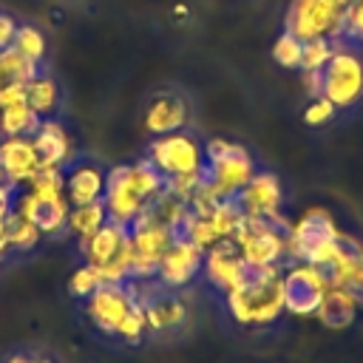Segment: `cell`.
I'll return each instance as SVG.
<instances>
[{
  "instance_id": "obj_10",
  "label": "cell",
  "mask_w": 363,
  "mask_h": 363,
  "mask_svg": "<svg viewBox=\"0 0 363 363\" xmlns=\"http://www.w3.org/2000/svg\"><path fill=\"white\" fill-rule=\"evenodd\" d=\"M329 278L320 267L315 264H301L289 261L281 269V298H284V312L292 318H315L326 289Z\"/></svg>"
},
{
  "instance_id": "obj_18",
  "label": "cell",
  "mask_w": 363,
  "mask_h": 363,
  "mask_svg": "<svg viewBox=\"0 0 363 363\" xmlns=\"http://www.w3.org/2000/svg\"><path fill=\"white\" fill-rule=\"evenodd\" d=\"M105 176H108V167H102L96 159H91V156H74L62 167V182H65V199H68V204L74 207V204L102 201Z\"/></svg>"
},
{
  "instance_id": "obj_3",
  "label": "cell",
  "mask_w": 363,
  "mask_h": 363,
  "mask_svg": "<svg viewBox=\"0 0 363 363\" xmlns=\"http://www.w3.org/2000/svg\"><path fill=\"white\" fill-rule=\"evenodd\" d=\"M281 269L284 267H250L244 278L224 295V306L235 323L269 326L284 315Z\"/></svg>"
},
{
  "instance_id": "obj_23",
  "label": "cell",
  "mask_w": 363,
  "mask_h": 363,
  "mask_svg": "<svg viewBox=\"0 0 363 363\" xmlns=\"http://www.w3.org/2000/svg\"><path fill=\"white\" fill-rule=\"evenodd\" d=\"M357 309H360V301H357L349 289H343V286H329L326 295H323V301H320V306H318V312H315V318H318L326 329L340 332V329H349V326L354 323Z\"/></svg>"
},
{
  "instance_id": "obj_20",
  "label": "cell",
  "mask_w": 363,
  "mask_h": 363,
  "mask_svg": "<svg viewBox=\"0 0 363 363\" xmlns=\"http://www.w3.org/2000/svg\"><path fill=\"white\" fill-rule=\"evenodd\" d=\"M244 216H278L284 204V184L272 170H255L252 179L233 199Z\"/></svg>"
},
{
  "instance_id": "obj_38",
  "label": "cell",
  "mask_w": 363,
  "mask_h": 363,
  "mask_svg": "<svg viewBox=\"0 0 363 363\" xmlns=\"http://www.w3.org/2000/svg\"><path fill=\"white\" fill-rule=\"evenodd\" d=\"M11 244H9V218H0V261L9 258Z\"/></svg>"
},
{
  "instance_id": "obj_14",
  "label": "cell",
  "mask_w": 363,
  "mask_h": 363,
  "mask_svg": "<svg viewBox=\"0 0 363 363\" xmlns=\"http://www.w3.org/2000/svg\"><path fill=\"white\" fill-rule=\"evenodd\" d=\"M320 96L335 108H352L363 96V60L349 48H335L320 71Z\"/></svg>"
},
{
  "instance_id": "obj_8",
  "label": "cell",
  "mask_w": 363,
  "mask_h": 363,
  "mask_svg": "<svg viewBox=\"0 0 363 363\" xmlns=\"http://www.w3.org/2000/svg\"><path fill=\"white\" fill-rule=\"evenodd\" d=\"M340 227L323 207H309L298 221L289 224V261L326 267L340 238Z\"/></svg>"
},
{
  "instance_id": "obj_15",
  "label": "cell",
  "mask_w": 363,
  "mask_h": 363,
  "mask_svg": "<svg viewBox=\"0 0 363 363\" xmlns=\"http://www.w3.org/2000/svg\"><path fill=\"white\" fill-rule=\"evenodd\" d=\"M201 264H204V250L196 247L190 238L176 235V241L170 244V250L159 264L156 281L170 289H187L201 278Z\"/></svg>"
},
{
  "instance_id": "obj_1",
  "label": "cell",
  "mask_w": 363,
  "mask_h": 363,
  "mask_svg": "<svg viewBox=\"0 0 363 363\" xmlns=\"http://www.w3.org/2000/svg\"><path fill=\"white\" fill-rule=\"evenodd\" d=\"M164 187H167L164 176L147 159L108 167L105 193H102L108 218L125 227H133V221L164 193Z\"/></svg>"
},
{
  "instance_id": "obj_12",
  "label": "cell",
  "mask_w": 363,
  "mask_h": 363,
  "mask_svg": "<svg viewBox=\"0 0 363 363\" xmlns=\"http://www.w3.org/2000/svg\"><path fill=\"white\" fill-rule=\"evenodd\" d=\"M176 230L164 227L159 221L150 218H136L130 227V250H133V264H130V281L136 284H147L156 281L159 264L164 258V252L170 250V244L176 241Z\"/></svg>"
},
{
  "instance_id": "obj_29",
  "label": "cell",
  "mask_w": 363,
  "mask_h": 363,
  "mask_svg": "<svg viewBox=\"0 0 363 363\" xmlns=\"http://www.w3.org/2000/svg\"><path fill=\"white\" fill-rule=\"evenodd\" d=\"M23 57H28L31 62L43 65L45 60V37L37 26H17V34H14V43H11Z\"/></svg>"
},
{
  "instance_id": "obj_19",
  "label": "cell",
  "mask_w": 363,
  "mask_h": 363,
  "mask_svg": "<svg viewBox=\"0 0 363 363\" xmlns=\"http://www.w3.org/2000/svg\"><path fill=\"white\" fill-rule=\"evenodd\" d=\"M193 119L190 102L184 94L179 91H159L150 96L147 108H145V130L147 136H164V133H176L184 130Z\"/></svg>"
},
{
  "instance_id": "obj_32",
  "label": "cell",
  "mask_w": 363,
  "mask_h": 363,
  "mask_svg": "<svg viewBox=\"0 0 363 363\" xmlns=\"http://www.w3.org/2000/svg\"><path fill=\"white\" fill-rule=\"evenodd\" d=\"M301 57H303V40H298L295 34L284 31L272 43V60L281 68H301Z\"/></svg>"
},
{
  "instance_id": "obj_34",
  "label": "cell",
  "mask_w": 363,
  "mask_h": 363,
  "mask_svg": "<svg viewBox=\"0 0 363 363\" xmlns=\"http://www.w3.org/2000/svg\"><path fill=\"white\" fill-rule=\"evenodd\" d=\"M340 40H354V43H363V0H354L349 14H346V23H343V34Z\"/></svg>"
},
{
  "instance_id": "obj_16",
  "label": "cell",
  "mask_w": 363,
  "mask_h": 363,
  "mask_svg": "<svg viewBox=\"0 0 363 363\" xmlns=\"http://www.w3.org/2000/svg\"><path fill=\"white\" fill-rule=\"evenodd\" d=\"M14 213L26 216L28 221H34L43 233V238H60L65 233V221H68V199L60 196V199H45V196H37L31 193L28 187H17L14 190Z\"/></svg>"
},
{
  "instance_id": "obj_2",
  "label": "cell",
  "mask_w": 363,
  "mask_h": 363,
  "mask_svg": "<svg viewBox=\"0 0 363 363\" xmlns=\"http://www.w3.org/2000/svg\"><path fill=\"white\" fill-rule=\"evenodd\" d=\"M85 315L102 335L122 340L128 346H139L147 335V320L136 281L102 284L96 292L85 298Z\"/></svg>"
},
{
  "instance_id": "obj_6",
  "label": "cell",
  "mask_w": 363,
  "mask_h": 363,
  "mask_svg": "<svg viewBox=\"0 0 363 363\" xmlns=\"http://www.w3.org/2000/svg\"><path fill=\"white\" fill-rule=\"evenodd\" d=\"M77 247L82 261L102 272L105 284L130 281V264H133L130 227L108 218L94 235H88L85 241H77Z\"/></svg>"
},
{
  "instance_id": "obj_9",
  "label": "cell",
  "mask_w": 363,
  "mask_h": 363,
  "mask_svg": "<svg viewBox=\"0 0 363 363\" xmlns=\"http://www.w3.org/2000/svg\"><path fill=\"white\" fill-rule=\"evenodd\" d=\"M352 3L354 0H292L284 31L295 34L298 40H340Z\"/></svg>"
},
{
  "instance_id": "obj_31",
  "label": "cell",
  "mask_w": 363,
  "mask_h": 363,
  "mask_svg": "<svg viewBox=\"0 0 363 363\" xmlns=\"http://www.w3.org/2000/svg\"><path fill=\"white\" fill-rule=\"evenodd\" d=\"M105 284V278H102V272L96 269V267H91V264H79L74 272H71V278H68V292L74 295V298H88L91 292H96L99 286Z\"/></svg>"
},
{
  "instance_id": "obj_22",
  "label": "cell",
  "mask_w": 363,
  "mask_h": 363,
  "mask_svg": "<svg viewBox=\"0 0 363 363\" xmlns=\"http://www.w3.org/2000/svg\"><path fill=\"white\" fill-rule=\"evenodd\" d=\"M31 139L37 145V153L43 159V167H65L74 159L71 136H68V130L62 128V122L57 116L40 119V125H37V130H34Z\"/></svg>"
},
{
  "instance_id": "obj_40",
  "label": "cell",
  "mask_w": 363,
  "mask_h": 363,
  "mask_svg": "<svg viewBox=\"0 0 363 363\" xmlns=\"http://www.w3.org/2000/svg\"><path fill=\"white\" fill-rule=\"evenodd\" d=\"M0 91H3V82H0Z\"/></svg>"
},
{
  "instance_id": "obj_26",
  "label": "cell",
  "mask_w": 363,
  "mask_h": 363,
  "mask_svg": "<svg viewBox=\"0 0 363 363\" xmlns=\"http://www.w3.org/2000/svg\"><path fill=\"white\" fill-rule=\"evenodd\" d=\"M40 116L31 111L28 102L0 105V136H34Z\"/></svg>"
},
{
  "instance_id": "obj_13",
  "label": "cell",
  "mask_w": 363,
  "mask_h": 363,
  "mask_svg": "<svg viewBox=\"0 0 363 363\" xmlns=\"http://www.w3.org/2000/svg\"><path fill=\"white\" fill-rule=\"evenodd\" d=\"M241 218H244V213L238 210V204L233 199L218 201V204H210V207H190V213H187L179 235L190 238L201 250H210L213 244L230 241L235 235Z\"/></svg>"
},
{
  "instance_id": "obj_33",
  "label": "cell",
  "mask_w": 363,
  "mask_h": 363,
  "mask_svg": "<svg viewBox=\"0 0 363 363\" xmlns=\"http://www.w3.org/2000/svg\"><path fill=\"white\" fill-rule=\"evenodd\" d=\"M335 113H337V108H335L326 96H312V102H309V105H306V111H303V122H306V125H312V128H318V125L332 122V119H335Z\"/></svg>"
},
{
  "instance_id": "obj_28",
  "label": "cell",
  "mask_w": 363,
  "mask_h": 363,
  "mask_svg": "<svg viewBox=\"0 0 363 363\" xmlns=\"http://www.w3.org/2000/svg\"><path fill=\"white\" fill-rule=\"evenodd\" d=\"M9 244H11V252H34L43 244V233L34 221H28L26 216L11 210V216H9Z\"/></svg>"
},
{
  "instance_id": "obj_21",
  "label": "cell",
  "mask_w": 363,
  "mask_h": 363,
  "mask_svg": "<svg viewBox=\"0 0 363 363\" xmlns=\"http://www.w3.org/2000/svg\"><path fill=\"white\" fill-rule=\"evenodd\" d=\"M0 167L9 184L14 187L28 184L43 170V159L37 153L34 139L31 136H0Z\"/></svg>"
},
{
  "instance_id": "obj_4",
  "label": "cell",
  "mask_w": 363,
  "mask_h": 363,
  "mask_svg": "<svg viewBox=\"0 0 363 363\" xmlns=\"http://www.w3.org/2000/svg\"><path fill=\"white\" fill-rule=\"evenodd\" d=\"M238 252L250 267H284L289 264V221L278 216H244L235 235Z\"/></svg>"
},
{
  "instance_id": "obj_39",
  "label": "cell",
  "mask_w": 363,
  "mask_h": 363,
  "mask_svg": "<svg viewBox=\"0 0 363 363\" xmlns=\"http://www.w3.org/2000/svg\"><path fill=\"white\" fill-rule=\"evenodd\" d=\"M3 184H9V182H6V176H3V167H0V187H3Z\"/></svg>"
},
{
  "instance_id": "obj_37",
  "label": "cell",
  "mask_w": 363,
  "mask_h": 363,
  "mask_svg": "<svg viewBox=\"0 0 363 363\" xmlns=\"http://www.w3.org/2000/svg\"><path fill=\"white\" fill-rule=\"evenodd\" d=\"M6 363H54L51 357H43V354H28V352H17L11 357H6Z\"/></svg>"
},
{
  "instance_id": "obj_36",
  "label": "cell",
  "mask_w": 363,
  "mask_h": 363,
  "mask_svg": "<svg viewBox=\"0 0 363 363\" xmlns=\"http://www.w3.org/2000/svg\"><path fill=\"white\" fill-rule=\"evenodd\" d=\"M301 82L309 96H320V71H301Z\"/></svg>"
},
{
  "instance_id": "obj_35",
  "label": "cell",
  "mask_w": 363,
  "mask_h": 363,
  "mask_svg": "<svg viewBox=\"0 0 363 363\" xmlns=\"http://www.w3.org/2000/svg\"><path fill=\"white\" fill-rule=\"evenodd\" d=\"M17 20L11 17V14H6V11H0V51L3 48H9L11 43H14V34H17Z\"/></svg>"
},
{
  "instance_id": "obj_24",
  "label": "cell",
  "mask_w": 363,
  "mask_h": 363,
  "mask_svg": "<svg viewBox=\"0 0 363 363\" xmlns=\"http://www.w3.org/2000/svg\"><path fill=\"white\" fill-rule=\"evenodd\" d=\"M26 102L31 105V111L40 119H51L60 111V85L54 82L51 74H45V68H40L28 82H26Z\"/></svg>"
},
{
  "instance_id": "obj_5",
  "label": "cell",
  "mask_w": 363,
  "mask_h": 363,
  "mask_svg": "<svg viewBox=\"0 0 363 363\" xmlns=\"http://www.w3.org/2000/svg\"><path fill=\"white\" fill-rule=\"evenodd\" d=\"M255 170V159L241 142L224 136L204 142V184L218 199H235V193L252 179Z\"/></svg>"
},
{
  "instance_id": "obj_25",
  "label": "cell",
  "mask_w": 363,
  "mask_h": 363,
  "mask_svg": "<svg viewBox=\"0 0 363 363\" xmlns=\"http://www.w3.org/2000/svg\"><path fill=\"white\" fill-rule=\"evenodd\" d=\"M108 221V210L102 201H91V204H74L68 210V221H65V233L74 235V241H85L88 235H94L102 224Z\"/></svg>"
},
{
  "instance_id": "obj_30",
  "label": "cell",
  "mask_w": 363,
  "mask_h": 363,
  "mask_svg": "<svg viewBox=\"0 0 363 363\" xmlns=\"http://www.w3.org/2000/svg\"><path fill=\"white\" fill-rule=\"evenodd\" d=\"M335 48H337V43L329 40V37L303 40V57H301V68L298 71H323V65L329 62Z\"/></svg>"
},
{
  "instance_id": "obj_27",
  "label": "cell",
  "mask_w": 363,
  "mask_h": 363,
  "mask_svg": "<svg viewBox=\"0 0 363 363\" xmlns=\"http://www.w3.org/2000/svg\"><path fill=\"white\" fill-rule=\"evenodd\" d=\"M40 68L43 65H37L28 57H23L14 45L0 51V82H3V88L6 85H26Z\"/></svg>"
},
{
  "instance_id": "obj_11",
  "label": "cell",
  "mask_w": 363,
  "mask_h": 363,
  "mask_svg": "<svg viewBox=\"0 0 363 363\" xmlns=\"http://www.w3.org/2000/svg\"><path fill=\"white\" fill-rule=\"evenodd\" d=\"M139 301L147 320V335H176L190 320V303L184 289L162 286L159 281L139 284Z\"/></svg>"
},
{
  "instance_id": "obj_7",
  "label": "cell",
  "mask_w": 363,
  "mask_h": 363,
  "mask_svg": "<svg viewBox=\"0 0 363 363\" xmlns=\"http://www.w3.org/2000/svg\"><path fill=\"white\" fill-rule=\"evenodd\" d=\"M145 159L164 176V182L204 176V142L187 128L176 133L153 136L147 142Z\"/></svg>"
},
{
  "instance_id": "obj_17",
  "label": "cell",
  "mask_w": 363,
  "mask_h": 363,
  "mask_svg": "<svg viewBox=\"0 0 363 363\" xmlns=\"http://www.w3.org/2000/svg\"><path fill=\"white\" fill-rule=\"evenodd\" d=\"M250 269V264L244 261V255L238 252L235 241H221L213 244L210 250H204V264H201V278L210 284V289H216L218 295H227Z\"/></svg>"
}]
</instances>
